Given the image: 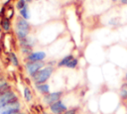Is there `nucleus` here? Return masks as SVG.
<instances>
[{
	"instance_id": "obj_16",
	"label": "nucleus",
	"mask_w": 127,
	"mask_h": 114,
	"mask_svg": "<svg viewBox=\"0 0 127 114\" xmlns=\"http://www.w3.org/2000/svg\"><path fill=\"white\" fill-rule=\"evenodd\" d=\"M26 5H27L26 0H18V1H17V4H16V7H17V8L19 9V11H20V10H22Z\"/></svg>"
},
{
	"instance_id": "obj_9",
	"label": "nucleus",
	"mask_w": 127,
	"mask_h": 114,
	"mask_svg": "<svg viewBox=\"0 0 127 114\" xmlns=\"http://www.w3.org/2000/svg\"><path fill=\"white\" fill-rule=\"evenodd\" d=\"M20 45L21 47H27V48H32L34 45V40L31 37H27L24 40L20 41Z\"/></svg>"
},
{
	"instance_id": "obj_5",
	"label": "nucleus",
	"mask_w": 127,
	"mask_h": 114,
	"mask_svg": "<svg viewBox=\"0 0 127 114\" xmlns=\"http://www.w3.org/2000/svg\"><path fill=\"white\" fill-rule=\"evenodd\" d=\"M63 92L62 91H57V92H52L49 94H46L44 96V102L48 105H52L58 101H60L61 97H62Z\"/></svg>"
},
{
	"instance_id": "obj_18",
	"label": "nucleus",
	"mask_w": 127,
	"mask_h": 114,
	"mask_svg": "<svg viewBox=\"0 0 127 114\" xmlns=\"http://www.w3.org/2000/svg\"><path fill=\"white\" fill-rule=\"evenodd\" d=\"M120 97L123 99V100H126L127 99V89L125 87H122L120 89V93H119Z\"/></svg>"
},
{
	"instance_id": "obj_3",
	"label": "nucleus",
	"mask_w": 127,
	"mask_h": 114,
	"mask_svg": "<svg viewBox=\"0 0 127 114\" xmlns=\"http://www.w3.org/2000/svg\"><path fill=\"white\" fill-rule=\"evenodd\" d=\"M15 100H18V96L11 89L0 93V109H2L7 104H9V103H11V102H13Z\"/></svg>"
},
{
	"instance_id": "obj_8",
	"label": "nucleus",
	"mask_w": 127,
	"mask_h": 114,
	"mask_svg": "<svg viewBox=\"0 0 127 114\" xmlns=\"http://www.w3.org/2000/svg\"><path fill=\"white\" fill-rule=\"evenodd\" d=\"M36 88L38 91H40L42 94H49L50 93V86L47 83H42V84H36Z\"/></svg>"
},
{
	"instance_id": "obj_21",
	"label": "nucleus",
	"mask_w": 127,
	"mask_h": 114,
	"mask_svg": "<svg viewBox=\"0 0 127 114\" xmlns=\"http://www.w3.org/2000/svg\"><path fill=\"white\" fill-rule=\"evenodd\" d=\"M76 108H72V109H67L66 111H64L62 114H76Z\"/></svg>"
},
{
	"instance_id": "obj_10",
	"label": "nucleus",
	"mask_w": 127,
	"mask_h": 114,
	"mask_svg": "<svg viewBox=\"0 0 127 114\" xmlns=\"http://www.w3.org/2000/svg\"><path fill=\"white\" fill-rule=\"evenodd\" d=\"M0 25H1V28H2L4 31H6V32H7V31H9V30H10V26H11V23H10V19H8L7 17H4V18H2Z\"/></svg>"
},
{
	"instance_id": "obj_23",
	"label": "nucleus",
	"mask_w": 127,
	"mask_h": 114,
	"mask_svg": "<svg viewBox=\"0 0 127 114\" xmlns=\"http://www.w3.org/2000/svg\"><path fill=\"white\" fill-rule=\"evenodd\" d=\"M2 31V28H1V25H0V32Z\"/></svg>"
},
{
	"instance_id": "obj_4",
	"label": "nucleus",
	"mask_w": 127,
	"mask_h": 114,
	"mask_svg": "<svg viewBox=\"0 0 127 114\" xmlns=\"http://www.w3.org/2000/svg\"><path fill=\"white\" fill-rule=\"evenodd\" d=\"M43 67H44L43 61H28L26 63V70L31 76L36 74Z\"/></svg>"
},
{
	"instance_id": "obj_1",
	"label": "nucleus",
	"mask_w": 127,
	"mask_h": 114,
	"mask_svg": "<svg viewBox=\"0 0 127 114\" xmlns=\"http://www.w3.org/2000/svg\"><path fill=\"white\" fill-rule=\"evenodd\" d=\"M30 32V24L27 20L23 19L22 17H19L15 23V34L17 38L21 41L28 37V34Z\"/></svg>"
},
{
	"instance_id": "obj_6",
	"label": "nucleus",
	"mask_w": 127,
	"mask_h": 114,
	"mask_svg": "<svg viewBox=\"0 0 127 114\" xmlns=\"http://www.w3.org/2000/svg\"><path fill=\"white\" fill-rule=\"evenodd\" d=\"M50 110H51V112H52L53 114H62V113H64V111H66L67 108H66V106L60 100V101H58V102H56V103L50 105Z\"/></svg>"
},
{
	"instance_id": "obj_24",
	"label": "nucleus",
	"mask_w": 127,
	"mask_h": 114,
	"mask_svg": "<svg viewBox=\"0 0 127 114\" xmlns=\"http://www.w3.org/2000/svg\"><path fill=\"white\" fill-rule=\"evenodd\" d=\"M19 114H24V113H22V112H20V113H19Z\"/></svg>"
},
{
	"instance_id": "obj_14",
	"label": "nucleus",
	"mask_w": 127,
	"mask_h": 114,
	"mask_svg": "<svg viewBox=\"0 0 127 114\" xmlns=\"http://www.w3.org/2000/svg\"><path fill=\"white\" fill-rule=\"evenodd\" d=\"M24 98L26 101H31V99H32V92L29 87L24 88Z\"/></svg>"
},
{
	"instance_id": "obj_27",
	"label": "nucleus",
	"mask_w": 127,
	"mask_h": 114,
	"mask_svg": "<svg viewBox=\"0 0 127 114\" xmlns=\"http://www.w3.org/2000/svg\"><path fill=\"white\" fill-rule=\"evenodd\" d=\"M37 1H38V0H37Z\"/></svg>"
},
{
	"instance_id": "obj_7",
	"label": "nucleus",
	"mask_w": 127,
	"mask_h": 114,
	"mask_svg": "<svg viewBox=\"0 0 127 114\" xmlns=\"http://www.w3.org/2000/svg\"><path fill=\"white\" fill-rule=\"evenodd\" d=\"M46 53L45 52H33L29 56H27V60L29 61H42L46 58Z\"/></svg>"
},
{
	"instance_id": "obj_26",
	"label": "nucleus",
	"mask_w": 127,
	"mask_h": 114,
	"mask_svg": "<svg viewBox=\"0 0 127 114\" xmlns=\"http://www.w3.org/2000/svg\"><path fill=\"white\" fill-rule=\"evenodd\" d=\"M112 1H117V0H112Z\"/></svg>"
},
{
	"instance_id": "obj_20",
	"label": "nucleus",
	"mask_w": 127,
	"mask_h": 114,
	"mask_svg": "<svg viewBox=\"0 0 127 114\" xmlns=\"http://www.w3.org/2000/svg\"><path fill=\"white\" fill-rule=\"evenodd\" d=\"M20 110H6L3 112H0V114H19Z\"/></svg>"
},
{
	"instance_id": "obj_17",
	"label": "nucleus",
	"mask_w": 127,
	"mask_h": 114,
	"mask_svg": "<svg viewBox=\"0 0 127 114\" xmlns=\"http://www.w3.org/2000/svg\"><path fill=\"white\" fill-rule=\"evenodd\" d=\"M77 62H78V60H77V58H72L70 61H69V63L66 65V67H69V68H74L76 65H77Z\"/></svg>"
},
{
	"instance_id": "obj_2",
	"label": "nucleus",
	"mask_w": 127,
	"mask_h": 114,
	"mask_svg": "<svg viewBox=\"0 0 127 114\" xmlns=\"http://www.w3.org/2000/svg\"><path fill=\"white\" fill-rule=\"evenodd\" d=\"M54 71V67L53 66H45L43 68H41L36 74H34L33 80L35 82V84H42L45 83L51 76V74Z\"/></svg>"
},
{
	"instance_id": "obj_15",
	"label": "nucleus",
	"mask_w": 127,
	"mask_h": 114,
	"mask_svg": "<svg viewBox=\"0 0 127 114\" xmlns=\"http://www.w3.org/2000/svg\"><path fill=\"white\" fill-rule=\"evenodd\" d=\"M6 90H9V84L4 79H0V93Z\"/></svg>"
},
{
	"instance_id": "obj_19",
	"label": "nucleus",
	"mask_w": 127,
	"mask_h": 114,
	"mask_svg": "<svg viewBox=\"0 0 127 114\" xmlns=\"http://www.w3.org/2000/svg\"><path fill=\"white\" fill-rule=\"evenodd\" d=\"M21 51H22L23 54H25V55H27V56H29L30 54L33 53V52H32V48H27V47H22V48H21Z\"/></svg>"
},
{
	"instance_id": "obj_22",
	"label": "nucleus",
	"mask_w": 127,
	"mask_h": 114,
	"mask_svg": "<svg viewBox=\"0 0 127 114\" xmlns=\"http://www.w3.org/2000/svg\"><path fill=\"white\" fill-rule=\"evenodd\" d=\"M121 1V3H123V4H127V0H120Z\"/></svg>"
},
{
	"instance_id": "obj_13",
	"label": "nucleus",
	"mask_w": 127,
	"mask_h": 114,
	"mask_svg": "<svg viewBox=\"0 0 127 114\" xmlns=\"http://www.w3.org/2000/svg\"><path fill=\"white\" fill-rule=\"evenodd\" d=\"M9 57H10L11 63H12L14 66H18V65H19V60H18V57H17V56L15 55V53L11 52V53L9 54Z\"/></svg>"
},
{
	"instance_id": "obj_12",
	"label": "nucleus",
	"mask_w": 127,
	"mask_h": 114,
	"mask_svg": "<svg viewBox=\"0 0 127 114\" xmlns=\"http://www.w3.org/2000/svg\"><path fill=\"white\" fill-rule=\"evenodd\" d=\"M20 16L25 20H29L30 19L31 15H30V10L28 8V5H26L22 10H20Z\"/></svg>"
},
{
	"instance_id": "obj_25",
	"label": "nucleus",
	"mask_w": 127,
	"mask_h": 114,
	"mask_svg": "<svg viewBox=\"0 0 127 114\" xmlns=\"http://www.w3.org/2000/svg\"><path fill=\"white\" fill-rule=\"evenodd\" d=\"M26 1H31V0H26Z\"/></svg>"
},
{
	"instance_id": "obj_11",
	"label": "nucleus",
	"mask_w": 127,
	"mask_h": 114,
	"mask_svg": "<svg viewBox=\"0 0 127 114\" xmlns=\"http://www.w3.org/2000/svg\"><path fill=\"white\" fill-rule=\"evenodd\" d=\"M72 58H73L72 55H68V56H65L64 58H62V59L59 61V63H58V66H66V65L69 63V61H70Z\"/></svg>"
}]
</instances>
